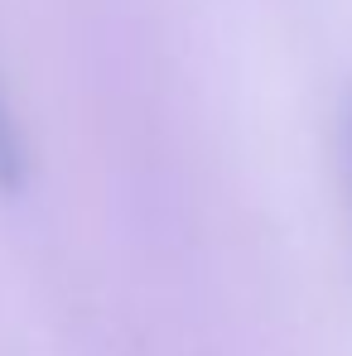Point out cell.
I'll list each match as a JSON object with an SVG mask.
<instances>
[{"mask_svg":"<svg viewBox=\"0 0 352 356\" xmlns=\"http://www.w3.org/2000/svg\"><path fill=\"white\" fill-rule=\"evenodd\" d=\"M343 149H348V174H352V106H348V116H343Z\"/></svg>","mask_w":352,"mask_h":356,"instance_id":"cell-2","label":"cell"},{"mask_svg":"<svg viewBox=\"0 0 352 356\" xmlns=\"http://www.w3.org/2000/svg\"><path fill=\"white\" fill-rule=\"evenodd\" d=\"M20 178H24V140H20L15 116L0 97V188H20Z\"/></svg>","mask_w":352,"mask_h":356,"instance_id":"cell-1","label":"cell"}]
</instances>
